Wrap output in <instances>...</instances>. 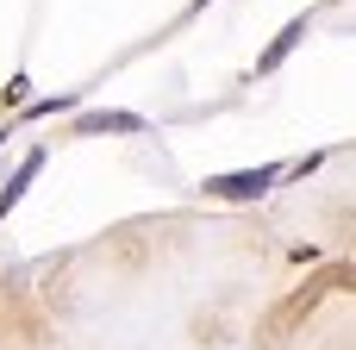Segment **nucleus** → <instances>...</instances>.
I'll use <instances>...</instances> for the list:
<instances>
[{
    "mask_svg": "<svg viewBox=\"0 0 356 350\" xmlns=\"http://www.w3.org/2000/svg\"><path fill=\"white\" fill-rule=\"evenodd\" d=\"M282 182V163H263V169H238V175H207V194L219 200H257Z\"/></svg>",
    "mask_w": 356,
    "mask_h": 350,
    "instance_id": "obj_1",
    "label": "nucleus"
},
{
    "mask_svg": "<svg viewBox=\"0 0 356 350\" xmlns=\"http://www.w3.org/2000/svg\"><path fill=\"white\" fill-rule=\"evenodd\" d=\"M38 169H44V150H25V163H19V175H13V182L0 188V219H6V213H13V207L25 200V188H31V175H38Z\"/></svg>",
    "mask_w": 356,
    "mask_h": 350,
    "instance_id": "obj_2",
    "label": "nucleus"
},
{
    "mask_svg": "<svg viewBox=\"0 0 356 350\" xmlns=\"http://www.w3.org/2000/svg\"><path fill=\"white\" fill-rule=\"evenodd\" d=\"M75 132H144V113H81L75 119Z\"/></svg>",
    "mask_w": 356,
    "mask_h": 350,
    "instance_id": "obj_3",
    "label": "nucleus"
},
{
    "mask_svg": "<svg viewBox=\"0 0 356 350\" xmlns=\"http://www.w3.org/2000/svg\"><path fill=\"white\" fill-rule=\"evenodd\" d=\"M300 38H307V19H294V25H282V38H275V44H269V50L257 56V75H269V69H282V56H288V50H294Z\"/></svg>",
    "mask_w": 356,
    "mask_h": 350,
    "instance_id": "obj_4",
    "label": "nucleus"
},
{
    "mask_svg": "<svg viewBox=\"0 0 356 350\" xmlns=\"http://www.w3.org/2000/svg\"><path fill=\"white\" fill-rule=\"evenodd\" d=\"M25 88H31V81H25V75H13V81H6V94H0V100H6V106H25Z\"/></svg>",
    "mask_w": 356,
    "mask_h": 350,
    "instance_id": "obj_5",
    "label": "nucleus"
}]
</instances>
